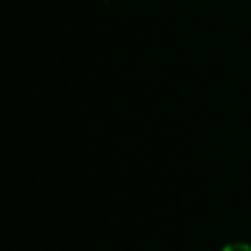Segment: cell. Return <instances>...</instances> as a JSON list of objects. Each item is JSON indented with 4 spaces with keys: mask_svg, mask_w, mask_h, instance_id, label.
<instances>
[{
    "mask_svg": "<svg viewBox=\"0 0 251 251\" xmlns=\"http://www.w3.org/2000/svg\"><path fill=\"white\" fill-rule=\"evenodd\" d=\"M221 251H251V245H247V243H231V245H225Z\"/></svg>",
    "mask_w": 251,
    "mask_h": 251,
    "instance_id": "6da1fadb",
    "label": "cell"
}]
</instances>
